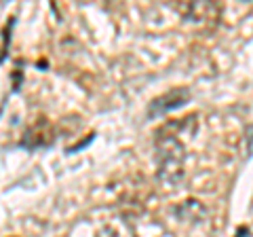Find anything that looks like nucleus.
Listing matches in <instances>:
<instances>
[{
    "label": "nucleus",
    "instance_id": "nucleus-1",
    "mask_svg": "<svg viewBox=\"0 0 253 237\" xmlns=\"http://www.w3.org/2000/svg\"><path fill=\"white\" fill-rule=\"evenodd\" d=\"M156 155H158V176L167 184H177L184 178L186 148L177 133H169L163 129L156 138Z\"/></svg>",
    "mask_w": 253,
    "mask_h": 237
},
{
    "label": "nucleus",
    "instance_id": "nucleus-2",
    "mask_svg": "<svg viewBox=\"0 0 253 237\" xmlns=\"http://www.w3.org/2000/svg\"><path fill=\"white\" fill-rule=\"evenodd\" d=\"M175 11L188 21L215 26L221 15V6L217 2H181L175 4Z\"/></svg>",
    "mask_w": 253,
    "mask_h": 237
},
{
    "label": "nucleus",
    "instance_id": "nucleus-3",
    "mask_svg": "<svg viewBox=\"0 0 253 237\" xmlns=\"http://www.w3.org/2000/svg\"><path fill=\"white\" fill-rule=\"evenodd\" d=\"M188 100H190V91L186 89V87H181V89H173L169 93H165V96L156 98L152 104H150L148 117H158V115L167 113V110L179 108V106H184Z\"/></svg>",
    "mask_w": 253,
    "mask_h": 237
},
{
    "label": "nucleus",
    "instance_id": "nucleus-4",
    "mask_svg": "<svg viewBox=\"0 0 253 237\" xmlns=\"http://www.w3.org/2000/svg\"><path fill=\"white\" fill-rule=\"evenodd\" d=\"M55 138V131L51 127V123L46 121V118H41L36 125H32V127L26 131V136H23V146L28 148H38V146H49Z\"/></svg>",
    "mask_w": 253,
    "mask_h": 237
},
{
    "label": "nucleus",
    "instance_id": "nucleus-5",
    "mask_svg": "<svg viewBox=\"0 0 253 237\" xmlns=\"http://www.w3.org/2000/svg\"><path fill=\"white\" fill-rule=\"evenodd\" d=\"M175 214L181 220H186V223H199L201 218H205L207 210H205V205L199 199H186L175 208Z\"/></svg>",
    "mask_w": 253,
    "mask_h": 237
}]
</instances>
